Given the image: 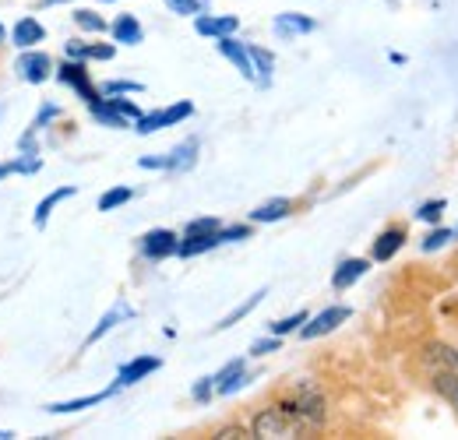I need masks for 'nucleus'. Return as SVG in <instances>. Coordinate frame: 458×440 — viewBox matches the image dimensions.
<instances>
[{
    "mask_svg": "<svg viewBox=\"0 0 458 440\" xmlns=\"http://www.w3.org/2000/svg\"><path fill=\"white\" fill-rule=\"evenodd\" d=\"M198 159V141L191 138V141H183V145H176L170 156H145V159H138L141 169H170V173H183V169H191Z\"/></svg>",
    "mask_w": 458,
    "mask_h": 440,
    "instance_id": "7ed1b4c3",
    "label": "nucleus"
},
{
    "mask_svg": "<svg viewBox=\"0 0 458 440\" xmlns=\"http://www.w3.org/2000/svg\"><path fill=\"white\" fill-rule=\"evenodd\" d=\"M216 247H223L219 233H201V236H183L180 247H176V254H180V258H198V254L216 250Z\"/></svg>",
    "mask_w": 458,
    "mask_h": 440,
    "instance_id": "aec40b11",
    "label": "nucleus"
},
{
    "mask_svg": "<svg viewBox=\"0 0 458 440\" xmlns=\"http://www.w3.org/2000/svg\"><path fill=\"white\" fill-rule=\"evenodd\" d=\"M254 437H265V440H289V437H300L303 430H307V423L300 419V416H293L289 409L283 405H276V409H265V412H258V419H254Z\"/></svg>",
    "mask_w": 458,
    "mask_h": 440,
    "instance_id": "f03ea898",
    "label": "nucleus"
},
{
    "mask_svg": "<svg viewBox=\"0 0 458 440\" xmlns=\"http://www.w3.org/2000/svg\"><path fill=\"white\" fill-rule=\"evenodd\" d=\"M74 25L85 29V32H106V29H110L106 18L96 14V11H89V7H78V11H74Z\"/></svg>",
    "mask_w": 458,
    "mask_h": 440,
    "instance_id": "bb28decb",
    "label": "nucleus"
},
{
    "mask_svg": "<svg viewBox=\"0 0 458 440\" xmlns=\"http://www.w3.org/2000/svg\"><path fill=\"white\" fill-rule=\"evenodd\" d=\"M57 81H64L67 89H74L85 103H92V99H99V92L92 89V81H89V71H85V63L81 60H64L57 67Z\"/></svg>",
    "mask_w": 458,
    "mask_h": 440,
    "instance_id": "423d86ee",
    "label": "nucleus"
},
{
    "mask_svg": "<svg viewBox=\"0 0 458 440\" xmlns=\"http://www.w3.org/2000/svg\"><path fill=\"white\" fill-rule=\"evenodd\" d=\"M314 29H318V21H314V18H307V14H296V11H286V14H279V18H276V32H279L283 39L307 36V32H314Z\"/></svg>",
    "mask_w": 458,
    "mask_h": 440,
    "instance_id": "2eb2a0df",
    "label": "nucleus"
},
{
    "mask_svg": "<svg viewBox=\"0 0 458 440\" xmlns=\"http://www.w3.org/2000/svg\"><path fill=\"white\" fill-rule=\"evenodd\" d=\"M216 47H219V54L226 56L229 63H236V71H240L247 81H254V63H250V50H247L243 43H236L233 36H223V39H216Z\"/></svg>",
    "mask_w": 458,
    "mask_h": 440,
    "instance_id": "f8f14e48",
    "label": "nucleus"
},
{
    "mask_svg": "<svg viewBox=\"0 0 458 440\" xmlns=\"http://www.w3.org/2000/svg\"><path fill=\"white\" fill-rule=\"evenodd\" d=\"M114 391H116V387H110V391H99V394H85V398H71V402H54V405H47V412H54V416H67V412H81V409H92V405L106 402V398H110Z\"/></svg>",
    "mask_w": 458,
    "mask_h": 440,
    "instance_id": "4be33fe9",
    "label": "nucleus"
},
{
    "mask_svg": "<svg viewBox=\"0 0 458 440\" xmlns=\"http://www.w3.org/2000/svg\"><path fill=\"white\" fill-rule=\"evenodd\" d=\"M64 54H67V60H114L116 56V47H110V43H81V39H71L67 47H64Z\"/></svg>",
    "mask_w": 458,
    "mask_h": 440,
    "instance_id": "4468645a",
    "label": "nucleus"
},
{
    "mask_svg": "<svg viewBox=\"0 0 458 440\" xmlns=\"http://www.w3.org/2000/svg\"><path fill=\"white\" fill-rule=\"evenodd\" d=\"M279 334H272V338H261V342H254L250 345V356H268V352H279Z\"/></svg>",
    "mask_w": 458,
    "mask_h": 440,
    "instance_id": "e433bc0d",
    "label": "nucleus"
},
{
    "mask_svg": "<svg viewBox=\"0 0 458 440\" xmlns=\"http://www.w3.org/2000/svg\"><path fill=\"white\" fill-rule=\"evenodd\" d=\"M423 367H427L434 387L455 405L458 412V349H452V345H427Z\"/></svg>",
    "mask_w": 458,
    "mask_h": 440,
    "instance_id": "f257e3e1",
    "label": "nucleus"
},
{
    "mask_svg": "<svg viewBox=\"0 0 458 440\" xmlns=\"http://www.w3.org/2000/svg\"><path fill=\"white\" fill-rule=\"evenodd\" d=\"M289 208H293L289 198H272V201H265V205H258L250 212V222H279L289 216Z\"/></svg>",
    "mask_w": 458,
    "mask_h": 440,
    "instance_id": "b1692460",
    "label": "nucleus"
},
{
    "mask_svg": "<svg viewBox=\"0 0 458 440\" xmlns=\"http://www.w3.org/2000/svg\"><path fill=\"white\" fill-rule=\"evenodd\" d=\"M250 50V63H254V81L258 85H268L272 81V67H276V56L261 47H247Z\"/></svg>",
    "mask_w": 458,
    "mask_h": 440,
    "instance_id": "393cba45",
    "label": "nucleus"
},
{
    "mask_svg": "<svg viewBox=\"0 0 458 440\" xmlns=\"http://www.w3.org/2000/svg\"><path fill=\"white\" fill-rule=\"evenodd\" d=\"M219 229H223L219 219H194L183 229V236H201V233H219Z\"/></svg>",
    "mask_w": 458,
    "mask_h": 440,
    "instance_id": "473e14b6",
    "label": "nucleus"
},
{
    "mask_svg": "<svg viewBox=\"0 0 458 440\" xmlns=\"http://www.w3.org/2000/svg\"><path fill=\"white\" fill-rule=\"evenodd\" d=\"M7 173H11V165H7V163H0V180H4Z\"/></svg>",
    "mask_w": 458,
    "mask_h": 440,
    "instance_id": "79ce46f5",
    "label": "nucleus"
},
{
    "mask_svg": "<svg viewBox=\"0 0 458 440\" xmlns=\"http://www.w3.org/2000/svg\"><path fill=\"white\" fill-rule=\"evenodd\" d=\"M405 243V229L395 225V229H385L377 240H374V261H392Z\"/></svg>",
    "mask_w": 458,
    "mask_h": 440,
    "instance_id": "a211bd4d",
    "label": "nucleus"
},
{
    "mask_svg": "<svg viewBox=\"0 0 458 440\" xmlns=\"http://www.w3.org/2000/svg\"><path fill=\"white\" fill-rule=\"evenodd\" d=\"M455 236H458V229H434V233L423 240V250H427V254H430V250H441V247L452 243Z\"/></svg>",
    "mask_w": 458,
    "mask_h": 440,
    "instance_id": "7c9ffc66",
    "label": "nucleus"
},
{
    "mask_svg": "<svg viewBox=\"0 0 458 440\" xmlns=\"http://www.w3.org/2000/svg\"><path fill=\"white\" fill-rule=\"evenodd\" d=\"M194 113V103H173L166 110H156V113H141V120H138V134H156V131H163V127H173V123H180V120H187Z\"/></svg>",
    "mask_w": 458,
    "mask_h": 440,
    "instance_id": "20e7f679",
    "label": "nucleus"
},
{
    "mask_svg": "<svg viewBox=\"0 0 458 440\" xmlns=\"http://www.w3.org/2000/svg\"><path fill=\"white\" fill-rule=\"evenodd\" d=\"M106 103H110V106H114L116 113H123V116H127L131 123H138V120H141V110H138V106H134L131 99H116V96H106Z\"/></svg>",
    "mask_w": 458,
    "mask_h": 440,
    "instance_id": "72a5a7b5",
    "label": "nucleus"
},
{
    "mask_svg": "<svg viewBox=\"0 0 458 440\" xmlns=\"http://www.w3.org/2000/svg\"><path fill=\"white\" fill-rule=\"evenodd\" d=\"M265 296H268V289H258L254 296H247V300H243V303H240V307H236L233 314H226V317H223V321L216 325V331H226V328H233L236 321H243V317H247V314H250V310H254V307H258V303H261Z\"/></svg>",
    "mask_w": 458,
    "mask_h": 440,
    "instance_id": "a878e982",
    "label": "nucleus"
},
{
    "mask_svg": "<svg viewBox=\"0 0 458 440\" xmlns=\"http://www.w3.org/2000/svg\"><path fill=\"white\" fill-rule=\"evenodd\" d=\"M219 437H247L243 430H219Z\"/></svg>",
    "mask_w": 458,
    "mask_h": 440,
    "instance_id": "ea45409f",
    "label": "nucleus"
},
{
    "mask_svg": "<svg viewBox=\"0 0 458 440\" xmlns=\"http://www.w3.org/2000/svg\"><path fill=\"white\" fill-rule=\"evenodd\" d=\"M166 7H170L173 14H201L208 4L205 0H166Z\"/></svg>",
    "mask_w": 458,
    "mask_h": 440,
    "instance_id": "2f4dec72",
    "label": "nucleus"
},
{
    "mask_svg": "<svg viewBox=\"0 0 458 440\" xmlns=\"http://www.w3.org/2000/svg\"><path fill=\"white\" fill-rule=\"evenodd\" d=\"M194 29L198 36H208V39H223V36H233L240 29V18L233 14H194Z\"/></svg>",
    "mask_w": 458,
    "mask_h": 440,
    "instance_id": "9d476101",
    "label": "nucleus"
},
{
    "mask_svg": "<svg viewBox=\"0 0 458 440\" xmlns=\"http://www.w3.org/2000/svg\"><path fill=\"white\" fill-rule=\"evenodd\" d=\"M445 208H448V201L445 198H434V201H423L420 205V212H416V219L423 222H437L441 216H445Z\"/></svg>",
    "mask_w": 458,
    "mask_h": 440,
    "instance_id": "c756f323",
    "label": "nucleus"
},
{
    "mask_svg": "<svg viewBox=\"0 0 458 440\" xmlns=\"http://www.w3.org/2000/svg\"><path fill=\"white\" fill-rule=\"evenodd\" d=\"M349 307H328V310H321L318 317H307L303 321V328H300V338H321V334H332V331L339 328V325H345L349 321Z\"/></svg>",
    "mask_w": 458,
    "mask_h": 440,
    "instance_id": "39448f33",
    "label": "nucleus"
},
{
    "mask_svg": "<svg viewBox=\"0 0 458 440\" xmlns=\"http://www.w3.org/2000/svg\"><path fill=\"white\" fill-rule=\"evenodd\" d=\"M110 32H114V43H123V47H138L145 39V29H141V21L134 14H120L110 25Z\"/></svg>",
    "mask_w": 458,
    "mask_h": 440,
    "instance_id": "dca6fc26",
    "label": "nucleus"
},
{
    "mask_svg": "<svg viewBox=\"0 0 458 440\" xmlns=\"http://www.w3.org/2000/svg\"><path fill=\"white\" fill-rule=\"evenodd\" d=\"M78 194V187H60V190H54V194H47L39 205H36V216H32V222L39 225V229H47V222H50V216H54V208H57L60 201H67V198H74Z\"/></svg>",
    "mask_w": 458,
    "mask_h": 440,
    "instance_id": "412c9836",
    "label": "nucleus"
},
{
    "mask_svg": "<svg viewBox=\"0 0 458 440\" xmlns=\"http://www.w3.org/2000/svg\"><path fill=\"white\" fill-rule=\"evenodd\" d=\"M103 4H116V0H103Z\"/></svg>",
    "mask_w": 458,
    "mask_h": 440,
    "instance_id": "c03bdc74",
    "label": "nucleus"
},
{
    "mask_svg": "<svg viewBox=\"0 0 458 440\" xmlns=\"http://www.w3.org/2000/svg\"><path fill=\"white\" fill-rule=\"evenodd\" d=\"M14 71H18L29 85H43V81L54 74V60H50L47 54H39V50H25V54L18 56Z\"/></svg>",
    "mask_w": 458,
    "mask_h": 440,
    "instance_id": "0eeeda50",
    "label": "nucleus"
},
{
    "mask_svg": "<svg viewBox=\"0 0 458 440\" xmlns=\"http://www.w3.org/2000/svg\"><path fill=\"white\" fill-rule=\"evenodd\" d=\"M176 247H180V236H176L173 229H152V233L141 236V250H145V258H152V261L173 258Z\"/></svg>",
    "mask_w": 458,
    "mask_h": 440,
    "instance_id": "6e6552de",
    "label": "nucleus"
},
{
    "mask_svg": "<svg viewBox=\"0 0 458 440\" xmlns=\"http://www.w3.org/2000/svg\"><path fill=\"white\" fill-rule=\"evenodd\" d=\"M134 198V190L131 187H114V190H106L103 198H99V212H114L120 205H127Z\"/></svg>",
    "mask_w": 458,
    "mask_h": 440,
    "instance_id": "cd10ccee",
    "label": "nucleus"
},
{
    "mask_svg": "<svg viewBox=\"0 0 458 440\" xmlns=\"http://www.w3.org/2000/svg\"><path fill=\"white\" fill-rule=\"evenodd\" d=\"M247 381H250V377H247L243 360H233V363H226V367L212 377V387H216V394H233V391H240Z\"/></svg>",
    "mask_w": 458,
    "mask_h": 440,
    "instance_id": "ddd939ff",
    "label": "nucleus"
},
{
    "mask_svg": "<svg viewBox=\"0 0 458 440\" xmlns=\"http://www.w3.org/2000/svg\"><path fill=\"white\" fill-rule=\"evenodd\" d=\"M303 321H307V310H296V314H289V317H283V321H272V325H268V331L283 338V334H289V331L300 328Z\"/></svg>",
    "mask_w": 458,
    "mask_h": 440,
    "instance_id": "c85d7f7f",
    "label": "nucleus"
},
{
    "mask_svg": "<svg viewBox=\"0 0 458 440\" xmlns=\"http://www.w3.org/2000/svg\"><path fill=\"white\" fill-rule=\"evenodd\" d=\"M57 4H71V0H43V7H57Z\"/></svg>",
    "mask_w": 458,
    "mask_h": 440,
    "instance_id": "a19ab883",
    "label": "nucleus"
},
{
    "mask_svg": "<svg viewBox=\"0 0 458 440\" xmlns=\"http://www.w3.org/2000/svg\"><path fill=\"white\" fill-rule=\"evenodd\" d=\"M89 113H92V116H96V120H99L103 127H114V131H123V127H131V120H127L123 113H116L114 106H110V103L103 99V96L89 103Z\"/></svg>",
    "mask_w": 458,
    "mask_h": 440,
    "instance_id": "5701e85b",
    "label": "nucleus"
},
{
    "mask_svg": "<svg viewBox=\"0 0 458 440\" xmlns=\"http://www.w3.org/2000/svg\"><path fill=\"white\" fill-rule=\"evenodd\" d=\"M57 106H54V103H50V106H43V110L36 113V120H32V131H43V127H47V123H50V120H54V116H57Z\"/></svg>",
    "mask_w": 458,
    "mask_h": 440,
    "instance_id": "4c0bfd02",
    "label": "nucleus"
},
{
    "mask_svg": "<svg viewBox=\"0 0 458 440\" xmlns=\"http://www.w3.org/2000/svg\"><path fill=\"white\" fill-rule=\"evenodd\" d=\"M247 236H250V225H223L219 229L223 243H236V240H247Z\"/></svg>",
    "mask_w": 458,
    "mask_h": 440,
    "instance_id": "c9c22d12",
    "label": "nucleus"
},
{
    "mask_svg": "<svg viewBox=\"0 0 458 440\" xmlns=\"http://www.w3.org/2000/svg\"><path fill=\"white\" fill-rule=\"evenodd\" d=\"M131 317H134V310H131L127 303H114V307H110V314H103V317H99V325H96V328L89 331V338H85V345H92V342H99V338H103L106 331H114L116 325H120V321H131Z\"/></svg>",
    "mask_w": 458,
    "mask_h": 440,
    "instance_id": "f3484780",
    "label": "nucleus"
},
{
    "mask_svg": "<svg viewBox=\"0 0 458 440\" xmlns=\"http://www.w3.org/2000/svg\"><path fill=\"white\" fill-rule=\"evenodd\" d=\"M163 367V360L159 356H138V360H131V363H123L120 370H116V391L120 387H131V385H138V381H145L148 374H156Z\"/></svg>",
    "mask_w": 458,
    "mask_h": 440,
    "instance_id": "1a4fd4ad",
    "label": "nucleus"
},
{
    "mask_svg": "<svg viewBox=\"0 0 458 440\" xmlns=\"http://www.w3.org/2000/svg\"><path fill=\"white\" fill-rule=\"evenodd\" d=\"M212 394H216V387H212V377H201V381L194 385V398H198V402H208Z\"/></svg>",
    "mask_w": 458,
    "mask_h": 440,
    "instance_id": "58836bf2",
    "label": "nucleus"
},
{
    "mask_svg": "<svg viewBox=\"0 0 458 440\" xmlns=\"http://www.w3.org/2000/svg\"><path fill=\"white\" fill-rule=\"evenodd\" d=\"M4 39H7V32H4V25H0V43H4Z\"/></svg>",
    "mask_w": 458,
    "mask_h": 440,
    "instance_id": "37998d69",
    "label": "nucleus"
},
{
    "mask_svg": "<svg viewBox=\"0 0 458 440\" xmlns=\"http://www.w3.org/2000/svg\"><path fill=\"white\" fill-rule=\"evenodd\" d=\"M367 272H370V261H363V258H345L343 265L335 268V275H332V285H335V289H349L352 282H360Z\"/></svg>",
    "mask_w": 458,
    "mask_h": 440,
    "instance_id": "6ab92c4d",
    "label": "nucleus"
},
{
    "mask_svg": "<svg viewBox=\"0 0 458 440\" xmlns=\"http://www.w3.org/2000/svg\"><path fill=\"white\" fill-rule=\"evenodd\" d=\"M47 39V29H43V21H36V18H18L14 21V29H11V43L18 47V50H32V47H39Z\"/></svg>",
    "mask_w": 458,
    "mask_h": 440,
    "instance_id": "9b49d317",
    "label": "nucleus"
},
{
    "mask_svg": "<svg viewBox=\"0 0 458 440\" xmlns=\"http://www.w3.org/2000/svg\"><path fill=\"white\" fill-rule=\"evenodd\" d=\"M141 89H145L141 81H106L103 96H127V92H141Z\"/></svg>",
    "mask_w": 458,
    "mask_h": 440,
    "instance_id": "f704fd0d",
    "label": "nucleus"
}]
</instances>
